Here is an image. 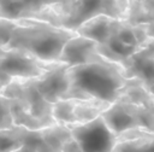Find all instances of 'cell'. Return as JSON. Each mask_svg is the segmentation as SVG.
<instances>
[{
	"label": "cell",
	"mask_w": 154,
	"mask_h": 152,
	"mask_svg": "<svg viewBox=\"0 0 154 152\" xmlns=\"http://www.w3.org/2000/svg\"><path fill=\"white\" fill-rule=\"evenodd\" d=\"M67 98L97 99L113 104L123 99L138 80L128 78L120 64L108 59L69 66Z\"/></svg>",
	"instance_id": "obj_1"
},
{
	"label": "cell",
	"mask_w": 154,
	"mask_h": 152,
	"mask_svg": "<svg viewBox=\"0 0 154 152\" xmlns=\"http://www.w3.org/2000/svg\"><path fill=\"white\" fill-rule=\"evenodd\" d=\"M14 24L6 48H16L34 57L54 63L59 62L64 45L77 31L36 18H13Z\"/></svg>",
	"instance_id": "obj_2"
},
{
	"label": "cell",
	"mask_w": 154,
	"mask_h": 152,
	"mask_svg": "<svg viewBox=\"0 0 154 152\" xmlns=\"http://www.w3.org/2000/svg\"><path fill=\"white\" fill-rule=\"evenodd\" d=\"M149 39L143 23H131L128 19H119L111 36L103 43L97 45V51L106 59L122 64L140 51Z\"/></svg>",
	"instance_id": "obj_3"
},
{
	"label": "cell",
	"mask_w": 154,
	"mask_h": 152,
	"mask_svg": "<svg viewBox=\"0 0 154 152\" xmlns=\"http://www.w3.org/2000/svg\"><path fill=\"white\" fill-rule=\"evenodd\" d=\"M101 116L116 135L131 129L154 130V104L119 100L111 104Z\"/></svg>",
	"instance_id": "obj_4"
},
{
	"label": "cell",
	"mask_w": 154,
	"mask_h": 152,
	"mask_svg": "<svg viewBox=\"0 0 154 152\" xmlns=\"http://www.w3.org/2000/svg\"><path fill=\"white\" fill-rule=\"evenodd\" d=\"M131 0H73L61 16L58 25L75 30L85 21L105 14L117 19H126Z\"/></svg>",
	"instance_id": "obj_5"
},
{
	"label": "cell",
	"mask_w": 154,
	"mask_h": 152,
	"mask_svg": "<svg viewBox=\"0 0 154 152\" xmlns=\"http://www.w3.org/2000/svg\"><path fill=\"white\" fill-rule=\"evenodd\" d=\"M73 0H0V17L36 18L58 25Z\"/></svg>",
	"instance_id": "obj_6"
},
{
	"label": "cell",
	"mask_w": 154,
	"mask_h": 152,
	"mask_svg": "<svg viewBox=\"0 0 154 152\" xmlns=\"http://www.w3.org/2000/svg\"><path fill=\"white\" fill-rule=\"evenodd\" d=\"M0 94L17 100L26 112L41 121L46 127L57 123L52 116L53 104H51L42 97V94L37 90L30 78L12 80L0 90Z\"/></svg>",
	"instance_id": "obj_7"
},
{
	"label": "cell",
	"mask_w": 154,
	"mask_h": 152,
	"mask_svg": "<svg viewBox=\"0 0 154 152\" xmlns=\"http://www.w3.org/2000/svg\"><path fill=\"white\" fill-rule=\"evenodd\" d=\"M67 127L83 152H113L118 141V135L109 129L102 116Z\"/></svg>",
	"instance_id": "obj_8"
},
{
	"label": "cell",
	"mask_w": 154,
	"mask_h": 152,
	"mask_svg": "<svg viewBox=\"0 0 154 152\" xmlns=\"http://www.w3.org/2000/svg\"><path fill=\"white\" fill-rule=\"evenodd\" d=\"M54 63L43 62L28 52L16 48H6L0 45V72L8 76L11 80L38 77Z\"/></svg>",
	"instance_id": "obj_9"
},
{
	"label": "cell",
	"mask_w": 154,
	"mask_h": 152,
	"mask_svg": "<svg viewBox=\"0 0 154 152\" xmlns=\"http://www.w3.org/2000/svg\"><path fill=\"white\" fill-rule=\"evenodd\" d=\"M67 69V64L55 62L41 76L30 80L42 97L51 104H54L60 99H67L70 89Z\"/></svg>",
	"instance_id": "obj_10"
},
{
	"label": "cell",
	"mask_w": 154,
	"mask_h": 152,
	"mask_svg": "<svg viewBox=\"0 0 154 152\" xmlns=\"http://www.w3.org/2000/svg\"><path fill=\"white\" fill-rule=\"evenodd\" d=\"M124 74L128 78H136L143 86L154 82V39H149L147 43L122 64Z\"/></svg>",
	"instance_id": "obj_11"
},
{
	"label": "cell",
	"mask_w": 154,
	"mask_h": 152,
	"mask_svg": "<svg viewBox=\"0 0 154 152\" xmlns=\"http://www.w3.org/2000/svg\"><path fill=\"white\" fill-rule=\"evenodd\" d=\"M102 59H105V57L99 53L97 43L94 40L82 36L79 34L71 37L64 45L59 57V62L65 63L69 66L91 63Z\"/></svg>",
	"instance_id": "obj_12"
},
{
	"label": "cell",
	"mask_w": 154,
	"mask_h": 152,
	"mask_svg": "<svg viewBox=\"0 0 154 152\" xmlns=\"http://www.w3.org/2000/svg\"><path fill=\"white\" fill-rule=\"evenodd\" d=\"M113 152H154V130L131 129L118 135Z\"/></svg>",
	"instance_id": "obj_13"
},
{
	"label": "cell",
	"mask_w": 154,
	"mask_h": 152,
	"mask_svg": "<svg viewBox=\"0 0 154 152\" xmlns=\"http://www.w3.org/2000/svg\"><path fill=\"white\" fill-rule=\"evenodd\" d=\"M118 21L119 19L117 18L100 14L85 21L76 29V31L82 36L94 40L97 45H101L111 36Z\"/></svg>",
	"instance_id": "obj_14"
},
{
	"label": "cell",
	"mask_w": 154,
	"mask_h": 152,
	"mask_svg": "<svg viewBox=\"0 0 154 152\" xmlns=\"http://www.w3.org/2000/svg\"><path fill=\"white\" fill-rule=\"evenodd\" d=\"M126 19L131 23H143L149 37L154 39V0H131Z\"/></svg>",
	"instance_id": "obj_15"
},
{
	"label": "cell",
	"mask_w": 154,
	"mask_h": 152,
	"mask_svg": "<svg viewBox=\"0 0 154 152\" xmlns=\"http://www.w3.org/2000/svg\"><path fill=\"white\" fill-rule=\"evenodd\" d=\"M109 105V103L97 99H76L75 117L77 123H85L101 116Z\"/></svg>",
	"instance_id": "obj_16"
},
{
	"label": "cell",
	"mask_w": 154,
	"mask_h": 152,
	"mask_svg": "<svg viewBox=\"0 0 154 152\" xmlns=\"http://www.w3.org/2000/svg\"><path fill=\"white\" fill-rule=\"evenodd\" d=\"M40 131L53 152H61L64 145L70 139H72V133L70 128L60 123H54L48 127L41 128Z\"/></svg>",
	"instance_id": "obj_17"
},
{
	"label": "cell",
	"mask_w": 154,
	"mask_h": 152,
	"mask_svg": "<svg viewBox=\"0 0 154 152\" xmlns=\"http://www.w3.org/2000/svg\"><path fill=\"white\" fill-rule=\"evenodd\" d=\"M76 98L60 99L52 105V116L57 123L60 124H75L77 123L75 117Z\"/></svg>",
	"instance_id": "obj_18"
},
{
	"label": "cell",
	"mask_w": 154,
	"mask_h": 152,
	"mask_svg": "<svg viewBox=\"0 0 154 152\" xmlns=\"http://www.w3.org/2000/svg\"><path fill=\"white\" fill-rule=\"evenodd\" d=\"M24 129L22 125H12L0 130V152H12L24 145Z\"/></svg>",
	"instance_id": "obj_19"
},
{
	"label": "cell",
	"mask_w": 154,
	"mask_h": 152,
	"mask_svg": "<svg viewBox=\"0 0 154 152\" xmlns=\"http://www.w3.org/2000/svg\"><path fill=\"white\" fill-rule=\"evenodd\" d=\"M11 113H12L13 123L16 125H22L28 129H41L46 127L41 121H38L29 112H26L14 99H11Z\"/></svg>",
	"instance_id": "obj_20"
},
{
	"label": "cell",
	"mask_w": 154,
	"mask_h": 152,
	"mask_svg": "<svg viewBox=\"0 0 154 152\" xmlns=\"http://www.w3.org/2000/svg\"><path fill=\"white\" fill-rule=\"evenodd\" d=\"M24 144L32 146L37 152H53L45 141L40 129H24Z\"/></svg>",
	"instance_id": "obj_21"
},
{
	"label": "cell",
	"mask_w": 154,
	"mask_h": 152,
	"mask_svg": "<svg viewBox=\"0 0 154 152\" xmlns=\"http://www.w3.org/2000/svg\"><path fill=\"white\" fill-rule=\"evenodd\" d=\"M14 125L11 113V99L0 94V130Z\"/></svg>",
	"instance_id": "obj_22"
},
{
	"label": "cell",
	"mask_w": 154,
	"mask_h": 152,
	"mask_svg": "<svg viewBox=\"0 0 154 152\" xmlns=\"http://www.w3.org/2000/svg\"><path fill=\"white\" fill-rule=\"evenodd\" d=\"M13 24H14L13 18L0 17V45L1 46H5L8 42Z\"/></svg>",
	"instance_id": "obj_23"
},
{
	"label": "cell",
	"mask_w": 154,
	"mask_h": 152,
	"mask_svg": "<svg viewBox=\"0 0 154 152\" xmlns=\"http://www.w3.org/2000/svg\"><path fill=\"white\" fill-rule=\"evenodd\" d=\"M61 152H83V151L81 150L79 145L77 144V141H76V140L73 139V136H72V139H70V140L64 145Z\"/></svg>",
	"instance_id": "obj_24"
},
{
	"label": "cell",
	"mask_w": 154,
	"mask_h": 152,
	"mask_svg": "<svg viewBox=\"0 0 154 152\" xmlns=\"http://www.w3.org/2000/svg\"><path fill=\"white\" fill-rule=\"evenodd\" d=\"M12 152H37L32 146H30V145H28V144H24V145H22L19 148H17V150H14V151H12Z\"/></svg>",
	"instance_id": "obj_25"
},
{
	"label": "cell",
	"mask_w": 154,
	"mask_h": 152,
	"mask_svg": "<svg viewBox=\"0 0 154 152\" xmlns=\"http://www.w3.org/2000/svg\"><path fill=\"white\" fill-rule=\"evenodd\" d=\"M144 88L148 90V93L150 94V97H152V98H153V100H154V82H153V83H150V84L144 86Z\"/></svg>",
	"instance_id": "obj_26"
},
{
	"label": "cell",
	"mask_w": 154,
	"mask_h": 152,
	"mask_svg": "<svg viewBox=\"0 0 154 152\" xmlns=\"http://www.w3.org/2000/svg\"><path fill=\"white\" fill-rule=\"evenodd\" d=\"M2 88H4V86H2V84H1V83H0V90H1V89H2Z\"/></svg>",
	"instance_id": "obj_27"
},
{
	"label": "cell",
	"mask_w": 154,
	"mask_h": 152,
	"mask_svg": "<svg viewBox=\"0 0 154 152\" xmlns=\"http://www.w3.org/2000/svg\"><path fill=\"white\" fill-rule=\"evenodd\" d=\"M137 1H142V0H137Z\"/></svg>",
	"instance_id": "obj_28"
}]
</instances>
